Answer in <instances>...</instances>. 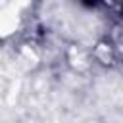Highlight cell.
Listing matches in <instances>:
<instances>
[{"label":"cell","instance_id":"6da1fadb","mask_svg":"<svg viewBox=\"0 0 123 123\" xmlns=\"http://www.w3.org/2000/svg\"><path fill=\"white\" fill-rule=\"evenodd\" d=\"M113 38L110 42V46L113 48V54H115V60H121L123 62V27H115L113 29Z\"/></svg>","mask_w":123,"mask_h":123}]
</instances>
